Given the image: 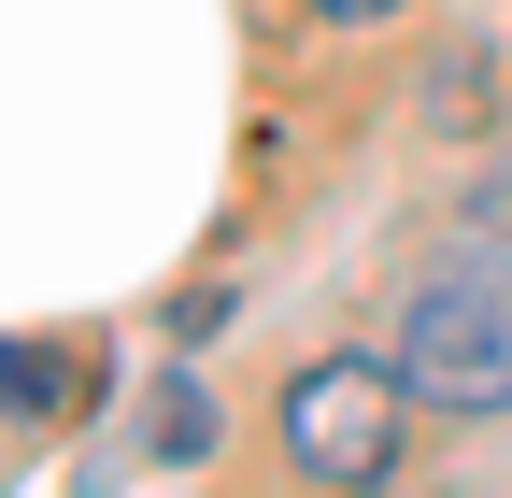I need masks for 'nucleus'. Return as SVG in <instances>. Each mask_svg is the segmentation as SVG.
Wrapping results in <instances>:
<instances>
[{
  "mask_svg": "<svg viewBox=\"0 0 512 498\" xmlns=\"http://www.w3.org/2000/svg\"><path fill=\"white\" fill-rule=\"evenodd\" d=\"M384 356H399V385H413L427 413H512V242L470 228V257L413 271Z\"/></svg>",
  "mask_w": 512,
  "mask_h": 498,
  "instance_id": "1",
  "label": "nucleus"
},
{
  "mask_svg": "<svg viewBox=\"0 0 512 498\" xmlns=\"http://www.w3.org/2000/svg\"><path fill=\"white\" fill-rule=\"evenodd\" d=\"M285 470L299 484H384L399 470V427H413V385H399V356H313L285 370Z\"/></svg>",
  "mask_w": 512,
  "mask_h": 498,
  "instance_id": "2",
  "label": "nucleus"
},
{
  "mask_svg": "<svg viewBox=\"0 0 512 498\" xmlns=\"http://www.w3.org/2000/svg\"><path fill=\"white\" fill-rule=\"evenodd\" d=\"M0 413H72V356H57V342H0Z\"/></svg>",
  "mask_w": 512,
  "mask_h": 498,
  "instance_id": "3",
  "label": "nucleus"
},
{
  "mask_svg": "<svg viewBox=\"0 0 512 498\" xmlns=\"http://www.w3.org/2000/svg\"><path fill=\"white\" fill-rule=\"evenodd\" d=\"M214 442V399L200 385H157V456H200Z\"/></svg>",
  "mask_w": 512,
  "mask_h": 498,
  "instance_id": "4",
  "label": "nucleus"
},
{
  "mask_svg": "<svg viewBox=\"0 0 512 498\" xmlns=\"http://www.w3.org/2000/svg\"><path fill=\"white\" fill-rule=\"evenodd\" d=\"M470 228H484V242H512V157H498V171L470 185Z\"/></svg>",
  "mask_w": 512,
  "mask_h": 498,
  "instance_id": "5",
  "label": "nucleus"
},
{
  "mask_svg": "<svg viewBox=\"0 0 512 498\" xmlns=\"http://www.w3.org/2000/svg\"><path fill=\"white\" fill-rule=\"evenodd\" d=\"M313 29H384V15H413V0H299Z\"/></svg>",
  "mask_w": 512,
  "mask_h": 498,
  "instance_id": "6",
  "label": "nucleus"
}]
</instances>
